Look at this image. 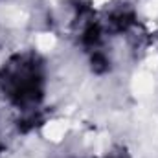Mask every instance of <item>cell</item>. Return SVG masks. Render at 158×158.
I'll use <instances>...</instances> for the list:
<instances>
[{
    "instance_id": "1",
    "label": "cell",
    "mask_w": 158,
    "mask_h": 158,
    "mask_svg": "<svg viewBox=\"0 0 158 158\" xmlns=\"http://www.w3.org/2000/svg\"><path fill=\"white\" fill-rule=\"evenodd\" d=\"M46 86V66L35 52H22L11 55L0 68V90L6 99L24 110V114H33L44 98Z\"/></svg>"
},
{
    "instance_id": "2",
    "label": "cell",
    "mask_w": 158,
    "mask_h": 158,
    "mask_svg": "<svg viewBox=\"0 0 158 158\" xmlns=\"http://www.w3.org/2000/svg\"><path fill=\"white\" fill-rule=\"evenodd\" d=\"M0 151H2V145H0Z\"/></svg>"
}]
</instances>
